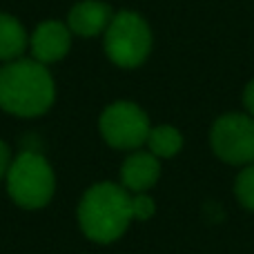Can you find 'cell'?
I'll return each instance as SVG.
<instances>
[{
  "label": "cell",
  "instance_id": "obj_1",
  "mask_svg": "<svg viewBox=\"0 0 254 254\" xmlns=\"http://www.w3.org/2000/svg\"><path fill=\"white\" fill-rule=\"evenodd\" d=\"M54 80L38 61H9L0 69V107L9 114L31 119L54 103Z\"/></svg>",
  "mask_w": 254,
  "mask_h": 254
},
{
  "label": "cell",
  "instance_id": "obj_8",
  "mask_svg": "<svg viewBox=\"0 0 254 254\" xmlns=\"http://www.w3.org/2000/svg\"><path fill=\"white\" fill-rule=\"evenodd\" d=\"M158 174H161V165H158V158L152 152L131 154L123 163V170H121L123 185L138 194H143L145 190L152 188L158 181Z\"/></svg>",
  "mask_w": 254,
  "mask_h": 254
},
{
  "label": "cell",
  "instance_id": "obj_7",
  "mask_svg": "<svg viewBox=\"0 0 254 254\" xmlns=\"http://www.w3.org/2000/svg\"><path fill=\"white\" fill-rule=\"evenodd\" d=\"M69 27L63 25L58 20H45L36 27L34 36H31V54L34 61L43 63H56L69 52Z\"/></svg>",
  "mask_w": 254,
  "mask_h": 254
},
{
  "label": "cell",
  "instance_id": "obj_4",
  "mask_svg": "<svg viewBox=\"0 0 254 254\" xmlns=\"http://www.w3.org/2000/svg\"><path fill=\"white\" fill-rule=\"evenodd\" d=\"M152 49L149 27L138 13L121 11L105 29V52L121 67H138Z\"/></svg>",
  "mask_w": 254,
  "mask_h": 254
},
{
  "label": "cell",
  "instance_id": "obj_14",
  "mask_svg": "<svg viewBox=\"0 0 254 254\" xmlns=\"http://www.w3.org/2000/svg\"><path fill=\"white\" fill-rule=\"evenodd\" d=\"M9 165H11V161H9V147L0 140V181H2V176H7Z\"/></svg>",
  "mask_w": 254,
  "mask_h": 254
},
{
  "label": "cell",
  "instance_id": "obj_10",
  "mask_svg": "<svg viewBox=\"0 0 254 254\" xmlns=\"http://www.w3.org/2000/svg\"><path fill=\"white\" fill-rule=\"evenodd\" d=\"M27 47V34L13 16L0 13V61H16Z\"/></svg>",
  "mask_w": 254,
  "mask_h": 254
},
{
  "label": "cell",
  "instance_id": "obj_11",
  "mask_svg": "<svg viewBox=\"0 0 254 254\" xmlns=\"http://www.w3.org/2000/svg\"><path fill=\"white\" fill-rule=\"evenodd\" d=\"M147 145L154 156L170 158L181 152V147H183V136L172 125H158V127H154V129H149Z\"/></svg>",
  "mask_w": 254,
  "mask_h": 254
},
{
  "label": "cell",
  "instance_id": "obj_9",
  "mask_svg": "<svg viewBox=\"0 0 254 254\" xmlns=\"http://www.w3.org/2000/svg\"><path fill=\"white\" fill-rule=\"evenodd\" d=\"M112 22V11L105 2L83 0L69 11V29L78 36H98Z\"/></svg>",
  "mask_w": 254,
  "mask_h": 254
},
{
  "label": "cell",
  "instance_id": "obj_13",
  "mask_svg": "<svg viewBox=\"0 0 254 254\" xmlns=\"http://www.w3.org/2000/svg\"><path fill=\"white\" fill-rule=\"evenodd\" d=\"M156 205L149 196L145 194H138V196H131V212H134V219H140V221H147L149 216L154 214Z\"/></svg>",
  "mask_w": 254,
  "mask_h": 254
},
{
  "label": "cell",
  "instance_id": "obj_3",
  "mask_svg": "<svg viewBox=\"0 0 254 254\" xmlns=\"http://www.w3.org/2000/svg\"><path fill=\"white\" fill-rule=\"evenodd\" d=\"M56 179L52 165L36 152H22L9 165L7 172V190L13 203L27 210L43 207L52 201Z\"/></svg>",
  "mask_w": 254,
  "mask_h": 254
},
{
  "label": "cell",
  "instance_id": "obj_15",
  "mask_svg": "<svg viewBox=\"0 0 254 254\" xmlns=\"http://www.w3.org/2000/svg\"><path fill=\"white\" fill-rule=\"evenodd\" d=\"M243 103H246L248 112L254 116V80L246 87V92H243Z\"/></svg>",
  "mask_w": 254,
  "mask_h": 254
},
{
  "label": "cell",
  "instance_id": "obj_12",
  "mask_svg": "<svg viewBox=\"0 0 254 254\" xmlns=\"http://www.w3.org/2000/svg\"><path fill=\"white\" fill-rule=\"evenodd\" d=\"M234 192H237V198L241 201L243 207L254 210V165L246 167V170L239 174Z\"/></svg>",
  "mask_w": 254,
  "mask_h": 254
},
{
  "label": "cell",
  "instance_id": "obj_5",
  "mask_svg": "<svg viewBox=\"0 0 254 254\" xmlns=\"http://www.w3.org/2000/svg\"><path fill=\"white\" fill-rule=\"evenodd\" d=\"M103 138L107 145L116 149H136L143 143H147L149 136V119L138 105L134 103H114L101 114L98 121Z\"/></svg>",
  "mask_w": 254,
  "mask_h": 254
},
{
  "label": "cell",
  "instance_id": "obj_2",
  "mask_svg": "<svg viewBox=\"0 0 254 254\" xmlns=\"http://www.w3.org/2000/svg\"><path fill=\"white\" fill-rule=\"evenodd\" d=\"M131 219V196L114 183H98L89 188L78 205L80 228L85 237L96 243L116 241Z\"/></svg>",
  "mask_w": 254,
  "mask_h": 254
},
{
  "label": "cell",
  "instance_id": "obj_6",
  "mask_svg": "<svg viewBox=\"0 0 254 254\" xmlns=\"http://www.w3.org/2000/svg\"><path fill=\"white\" fill-rule=\"evenodd\" d=\"M212 147L225 163L254 161V119L243 114H225L212 127Z\"/></svg>",
  "mask_w": 254,
  "mask_h": 254
}]
</instances>
